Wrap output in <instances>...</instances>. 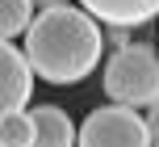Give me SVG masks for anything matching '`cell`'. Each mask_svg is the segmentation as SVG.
Instances as JSON below:
<instances>
[{
  "label": "cell",
  "mask_w": 159,
  "mask_h": 147,
  "mask_svg": "<svg viewBox=\"0 0 159 147\" xmlns=\"http://www.w3.org/2000/svg\"><path fill=\"white\" fill-rule=\"evenodd\" d=\"M147 109H151V114L143 118V122H147V139H151V147H159V101H151Z\"/></svg>",
  "instance_id": "9"
},
{
  "label": "cell",
  "mask_w": 159,
  "mask_h": 147,
  "mask_svg": "<svg viewBox=\"0 0 159 147\" xmlns=\"http://www.w3.org/2000/svg\"><path fill=\"white\" fill-rule=\"evenodd\" d=\"M34 8H55V4H67V0H30Z\"/></svg>",
  "instance_id": "11"
},
{
  "label": "cell",
  "mask_w": 159,
  "mask_h": 147,
  "mask_svg": "<svg viewBox=\"0 0 159 147\" xmlns=\"http://www.w3.org/2000/svg\"><path fill=\"white\" fill-rule=\"evenodd\" d=\"M34 21V4L30 0H0V38H17V34H25Z\"/></svg>",
  "instance_id": "7"
},
{
  "label": "cell",
  "mask_w": 159,
  "mask_h": 147,
  "mask_svg": "<svg viewBox=\"0 0 159 147\" xmlns=\"http://www.w3.org/2000/svg\"><path fill=\"white\" fill-rule=\"evenodd\" d=\"M105 97L126 109H147L159 101V50L147 42L117 46L105 63Z\"/></svg>",
  "instance_id": "2"
},
{
  "label": "cell",
  "mask_w": 159,
  "mask_h": 147,
  "mask_svg": "<svg viewBox=\"0 0 159 147\" xmlns=\"http://www.w3.org/2000/svg\"><path fill=\"white\" fill-rule=\"evenodd\" d=\"M30 135H34V126H30V114H0V147H30Z\"/></svg>",
  "instance_id": "8"
},
{
  "label": "cell",
  "mask_w": 159,
  "mask_h": 147,
  "mask_svg": "<svg viewBox=\"0 0 159 147\" xmlns=\"http://www.w3.org/2000/svg\"><path fill=\"white\" fill-rule=\"evenodd\" d=\"M75 147H151V139H147V122L138 109L101 105L75 130Z\"/></svg>",
  "instance_id": "3"
},
{
  "label": "cell",
  "mask_w": 159,
  "mask_h": 147,
  "mask_svg": "<svg viewBox=\"0 0 159 147\" xmlns=\"http://www.w3.org/2000/svg\"><path fill=\"white\" fill-rule=\"evenodd\" d=\"M101 38H109L113 46H130V30H121V25H109V34H101Z\"/></svg>",
  "instance_id": "10"
},
{
  "label": "cell",
  "mask_w": 159,
  "mask_h": 147,
  "mask_svg": "<svg viewBox=\"0 0 159 147\" xmlns=\"http://www.w3.org/2000/svg\"><path fill=\"white\" fill-rule=\"evenodd\" d=\"M92 21L105 25H121V30H134V25H147L151 17H159V0H80Z\"/></svg>",
  "instance_id": "5"
},
{
  "label": "cell",
  "mask_w": 159,
  "mask_h": 147,
  "mask_svg": "<svg viewBox=\"0 0 159 147\" xmlns=\"http://www.w3.org/2000/svg\"><path fill=\"white\" fill-rule=\"evenodd\" d=\"M30 92H34V72H30V63H25V55L13 42L0 38V114L25 109Z\"/></svg>",
  "instance_id": "4"
},
{
  "label": "cell",
  "mask_w": 159,
  "mask_h": 147,
  "mask_svg": "<svg viewBox=\"0 0 159 147\" xmlns=\"http://www.w3.org/2000/svg\"><path fill=\"white\" fill-rule=\"evenodd\" d=\"M101 25L71 4L38 8L25 30V63L38 80L46 84H80L92 76V67L101 63Z\"/></svg>",
  "instance_id": "1"
},
{
  "label": "cell",
  "mask_w": 159,
  "mask_h": 147,
  "mask_svg": "<svg viewBox=\"0 0 159 147\" xmlns=\"http://www.w3.org/2000/svg\"><path fill=\"white\" fill-rule=\"evenodd\" d=\"M30 147H75V126L67 118V109L59 105H38L30 114Z\"/></svg>",
  "instance_id": "6"
}]
</instances>
